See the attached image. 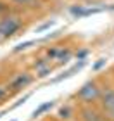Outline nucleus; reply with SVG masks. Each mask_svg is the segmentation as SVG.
<instances>
[{
	"mask_svg": "<svg viewBox=\"0 0 114 121\" xmlns=\"http://www.w3.org/2000/svg\"><path fill=\"white\" fill-rule=\"evenodd\" d=\"M100 93H102V88L97 85V81L90 80L76 92V99H80L83 104H93L100 99Z\"/></svg>",
	"mask_w": 114,
	"mask_h": 121,
	"instance_id": "f257e3e1",
	"label": "nucleus"
},
{
	"mask_svg": "<svg viewBox=\"0 0 114 121\" xmlns=\"http://www.w3.org/2000/svg\"><path fill=\"white\" fill-rule=\"evenodd\" d=\"M99 100H100V107H102L104 116L107 118V121H112L114 119V88L104 86Z\"/></svg>",
	"mask_w": 114,
	"mask_h": 121,
	"instance_id": "f03ea898",
	"label": "nucleus"
},
{
	"mask_svg": "<svg viewBox=\"0 0 114 121\" xmlns=\"http://www.w3.org/2000/svg\"><path fill=\"white\" fill-rule=\"evenodd\" d=\"M19 28H21V17L16 14H7L0 19V35H2V38L12 36Z\"/></svg>",
	"mask_w": 114,
	"mask_h": 121,
	"instance_id": "7ed1b4c3",
	"label": "nucleus"
},
{
	"mask_svg": "<svg viewBox=\"0 0 114 121\" xmlns=\"http://www.w3.org/2000/svg\"><path fill=\"white\" fill-rule=\"evenodd\" d=\"M80 114H81V119L83 121H102L100 112L95 107H92V104H85L80 109Z\"/></svg>",
	"mask_w": 114,
	"mask_h": 121,
	"instance_id": "20e7f679",
	"label": "nucleus"
},
{
	"mask_svg": "<svg viewBox=\"0 0 114 121\" xmlns=\"http://www.w3.org/2000/svg\"><path fill=\"white\" fill-rule=\"evenodd\" d=\"M31 81H33V76L30 73H21L10 81V88L12 90H21V88H24V86H28Z\"/></svg>",
	"mask_w": 114,
	"mask_h": 121,
	"instance_id": "39448f33",
	"label": "nucleus"
},
{
	"mask_svg": "<svg viewBox=\"0 0 114 121\" xmlns=\"http://www.w3.org/2000/svg\"><path fill=\"white\" fill-rule=\"evenodd\" d=\"M100 12V9H86L83 5H78V7H71V14L73 16H78V17H83V16H90V14H97Z\"/></svg>",
	"mask_w": 114,
	"mask_h": 121,
	"instance_id": "423d86ee",
	"label": "nucleus"
},
{
	"mask_svg": "<svg viewBox=\"0 0 114 121\" xmlns=\"http://www.w3.org/2000/svg\"><path fill=\"white\" fill-rule=\"evenodd\" d=\"M35 68H36V76L38 78H45V76H48L52 73V66L45 62V60H40L38 64H35Z\"/></svg>",
	"mask_w": 114,
	"mask_h": 121,
	"instance_id": "0eeeda50",
	"label": "nucleus"
},
{
	"mask_svg": "<svg viewBox=\"0 0 114 121\" xmlns=\"http://www.w3.org/2000/svg\"><path fill=\"white\" fill-rule=\"evenodd\" d=\"M73 116H74V111H73L71 106H62L61 109H59V118H61V119L68 121V119H71Z\"/></svg>",
	"mask_w": 114,
	"mask_h": 121,
	"instance_id": "6e6552de",
	"label": "nucleus"
},
{
	"mask_svg": "<svg viewBox=\"0 0 114 121\" xmlns=\"http://www.w3.org/2000/svg\"><path fill=\"white\" fill-rule=\"evenodd\" d=\"M52 107H54V100H48V102H45V104H42V106H38L35 111H33V114H31V116H33V118H38L40 114L47 112L48 109H52Z\"/></svg>",
	"mask_w": 114,
	"mask_h": 121,
	"instance_id": "1a4fd4ad",
	"label": "nucleus"
},
{
	"mask_svg": "<svg viewBox=\"0 0 114 121\" xmlns=\"http://www.w3.org/2000/svg\"><path fill=\"white\" fill-rule=\"evenodd\" d=\"M31 45H35V42H33V40H31V42H24V43H19V45L14 48V52H21V50H26V48H30Z\"/></svg>",
	"mask_w": 114,
	"mask_h": 121,
	"instance_id": "9d476101",
	"label": "nucleus"
},
{
	"mask_svg": "<svg viewBox=\"0 0 114 121\" xmlns=\"http://www.w3.org/2000/svg\"><path fill=\"white\" fill-rule=\"evenodd\" d=\"M7 97H9V86L0 85V102H2V100H5Z\"/></svg>",
	"mask_w": 114,
	"mask_h": 121,
	"instance_id": "9b49d317",
	"label": "nucleus"
},
{
	"mask_svg": "<svg viewBox=\"0 0 114 121\" xmlns=\"http://www.w3.org/2000/svg\"><path fill=\"white\" fill-rule=\"evenodd\" d=\"M10 2H14L17 5H35L36 0H10Z\"/></svg>",
	"mask_w": 114,
	"mask_h": 121,
	"instance_id": "f8f14e48",
	"label": "nucleus"
},
{
	"mask_svg": "<svg viewBox=\"0 0 114 121\" xmlns=\"http://www.w3.org/2000/svg\"><path fill=\"white\" fill-rule=\"evenodd\" d=\"M50 26H54V21H47V23H43L42 26H38V28H36V33H42V31H45L47 28H50Z\"/></svg>",
	"mask_w": 114,
	"mask_h": 121,
	"instance_id": "ddd939ff",
	"label": "nucleus"
},
{
	"mask_svg": "<svg viewBox=\"0 0 114 121\" xmlns=\"http://www.w3.org/2000/svg\"><path fill=\"white\" fill-rule=\"evenodd\" d=\"M106 62H107V59H99V60H97V62L93 64V71H99L100 68H104Z\"/></svg>",
	"mask_w": 114,
	"mask_h": 121,
	"instance_id": "4468645a",
	"label": "nucleus"
},
{
	"mask_svg": "<svg viewBox=\"0 0 114 121\" xmlns=\"http://www.w3.org/2000/svg\"><path fill=\"white\" fill-rule=\"evenodd\" d=\"M7 10H9V5L5 4V2H0V17L7 16Z\"/></svg>",
	"mask_w": 114,
	"mask_h": 121,
	"instance_id": "2eb2a0df",
	"label": "nucleus"
},
{
	"mask_svg": "<svg viewBox=\"0 0 114 121\" xmlns=\"http://www.w3.org/2000/svg\"><path fill=\"white\" fill-rule=\"evenodd\" d=\"M112 121H114V119H112Z\"/></svg>",
	"mask_w": 114,
	"mask_h": 121,
	"instance_id": "dca6fc26",
	"label": "nucleus"
}]
</instances>
